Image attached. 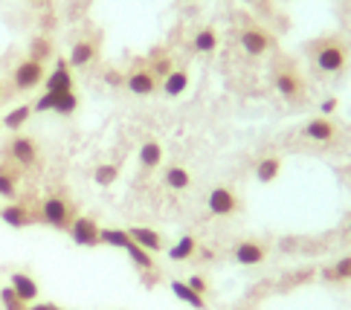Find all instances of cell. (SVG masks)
Wrapping results in <instances>:
<instances>
[{"instance_id":"ba28073f","label":"cell","mask_w":351,"mask_h":310,"mask_svg":"<svg viewBox=\"0 0 351 310\" xmlns=\"http://www.w3.org/2000/svg\"><path fill=\"white\" fill-rule=\"evenodd\" d=\"M70 238L79 246H96L99 244V227L93 218H76L70 223Z\"/></svg>"},{"instance_id":"e575fe53","label":"cell","mask_w":351,"mask_h":310,"mask_svg":"<svg viewBox=\"0 0 351 310\" xmlns=\"http://www.w3.org/2000/svg\"><path fill=\"white\" fill-rule=\"evenodd\" d=\"M186 284H189V287H192L195 293H200V296L206 293V281H204V276H192V279L186 281Z\"/></svg>"},{"instance_id":"d6a6232c","label":"cell","mask_w":351,"mask_h":310,"mask_svg":"<svg viewBox=\"0 0 351 310\" xmlns=\"http://www.w3.org/2000/svg\"><path fill=\"white\" fill-rule=\"evenodd\" d=\"M0 197H15V177L0 171Z\"/></svg>"},{"instance_id":"9c48e42d","label":"cell","mask_w":351,"mask_h":310,"mask_svg":"<svg viewBox=\"0 0 351 310\" xmlns=\"http://www.w3.org/2000/svg\"><path fill=\"white\" fill-rule=\"evenodd\" d=\"M232 258L241 267H256V264H261L267 258V250H265V244H258V241H241L235 246Z\"/></svg>"},{"instance_id":"4316f807","label":"cell","mask_w":351,"mask_h":310,"mask_svg":"<svg viewBox=\"0 0 351 310\" xmlns=\"http://www.w3.org/2000/svg\"><path fill=\"white\" fill-rule=\"evenodd\" d=\"M125 253L131 255V261H134L136 267H140V270H152V267H154V258H152V253L143 250V246H136L134 241H131L128 246H125Z\"/></svg>"},{"instance_id":"30bf717a","label":"cell","mask_w":351,"mask_h":310,"mask_svg":"<svg viewBox=\"0 0 351 310\" xmlns=\"http://www.w3.org/2000/svg\"><path fill=\"white\" fill-rule=\"evenodd\" d=\"M9 154H12V159H15V163L32 166L35 159H38V145H35L32 136H15V140H12V145H9Z\"/></svg>"},{"instance_id":"6da1fadb","label":"cell","mask_w":351,"mask_h":310,"mask_svg":"<svg viewBox=\"0 0 351 310\" xmlns=\"http://www.w3.org/2000/svg\"><path fill=\"white\" fill-rule=\"evenodd\" d=\"M311 53H313V64L322 73H340L348 61V47L337 35H328V38L311 44Z\"/></svg>"},{"instance_id":"4fadbf2b","label":"cell","mask_w":351,"mask_h":310,"mask_svg":"<svg viewBox=\"0 0 351 310\" xmlns=\"http://www.w3.org/2000/svg\"><path fill=\"white\" fill-rule=\"evenodd\" d=\"M302 133L308 136V140H313V142H331L337 136V128H334V122L328 116H317V119H311L308 125L302 128Z\"/></svg>"},{"instance_id":"f546056e","label":"cell","mask_w":351,"mask_h":310,"mask_svg":"<svg viewBox=\"0 0 351 310\" xmlns=\"http://www.w3.org/2000/svg\"><path fill=\"white\" fill-rule=\"evenodd\" d=\"M0 302H3L6 310H27V305L18 299V293L12 290V287H3V290H0Z\"/></svg>"},{"instance_id":"8fae6325","label":"cell","mask_w":351,"mask_h":310,"mask_svg":"<svg viewBox=\"0 0 351 310\" xmlns=\"http://www.w3.org/2000/svg\"><path fill=\"white\" fill-rule=\"evenodd\" d=\"M9 287L18 293V299L23 305H29V302L38 299V284H35V279L27 276V272H12V276H9Z\"/></svg>"},{"instance_id":"5b68a950","label":"cell","mask_w":351,"mask_h":310,"mask_svg":"<svg viewBox=\"0 0 351 310\" xmlns=\"http://www.w3.org/2000/svg\"><path fill=\"white\" fill-rule=\"evenodd\" d=\"M41 218H44V223H49V227H56V229H67L73 223L70 206H67V201H61V197H47L41 206Z\"/></svg>"},{"instance_id":"d4e9b609","label":"cell","mask_w":351,"mask_h":310,"mask_svg":"<svg viewBox=\"0 0 351 310\" xmlns=\"http://www.w3.org/2000/svg\"><path fill=\"white\" fill-rule=\"evenodd\" d=\"M189 183H192V177H189V171H186L183 166H171L166 171V185H169V189H174V192L189 189Z\"/></svg>"},{"instance_id":"8992f818","label":"cell","mask_w":351,"mask_h":310,"mask_svg":"<svg viewBox=\"0 0 351 310\" xmlns=\"http://www.w3.org/2000/svg\"><path fill=\"white\" fill-rule=\"evenodd\" d=\"M44 88H47V93H70L73 90V73L64 58L56 61V70L44 79Z\"/></svg>"},{"instance_id":"ac0fdd59","label":"cell","mask_w":351,"mask_h":310,"mask_svg":"<svg viewBox=\"0 0 351 310\" xmlns=\"http://www.w3.org/2000/svg\"><path fill=\"white\" fill-rule=\"evenodd\" d=\"M0 220L9 223V227H15V229L29 227V223H32L27 206H21V203H12V206H6V209H0Z\"/></svg>"},{"instance_id":"ab89813d","label":"cell","mask_w":351,"mask_h":310,"mask_svg":"<svg viewBox=\"0 0 351 310\" xmlns=\"http://www.w3.org/2000/svg\"><path fill=\"white\" fill-rule=\"evenodd\" d=\"M0 128H3V122H0Z\"/></svg>"},{"instance_id":"484cf974","label":"cell","mask_w":351,"mask_h":310,"mask_svg":"<svg viewBox=\"0 0 351 310\" xmlns=\"http://www.w3.org/2000/svg\"><path fill=\"white\" fill-rule=\"evenodd\" d=\"M79 107V96L76 93H56V107H53V114H58V116H70L73 110Z\"/></svg>"},{"instance_id":"e0dca14e","label":"cell","mask_w":351,"mask_h":310,"mask_svg":"<svg viewBox=\"0 0 351 310\" xmlns=\"http://www.w3.org/2000/svg\"><path fill=\"white\" fill-rule=\"evenodd\" d=\"M171 293L178 296L180 302H186L189 307H195V310H206L204 296H200V293H195V290L189 287V284H186V281H180V279H174V281H171Z\"/></svg>"},{"instance_id":"3957f363","label":"cell","mask_w":351,"mask_h":310,"mask_svg":"<svg viewBox=\"0 0 351 310\" xmlns=\"http://www.w3.org/2000/svg\"><path fill=\"white\" fill-rule=\"evenodd\" d=\"M273 81H276V90H279L287 102H296V99H302V93H305V84L293 67H276Z\"/></svg>"},{"instance_id":"7a4b0ae2","label":"cell","mask_w":351,"mask_h":310,"mask_svg":"<svg viewBox=\"0 0 351 310\" xmlns=\"http://www.w3.org/2000/svg\"><path fill=\"white\" fill-rule=\"evenodd\" d=\"M44 79H47L44 64L35 58H23L21 64L12 70V84H15V90H32V88H38Z\"/></svg>"},{"instance_id":"2e32d148","label":"cell","mask_w":351,"mask_h":310,"mask_svg":"<svg viewBox=\"0 0 351 310\" xmlns=\"http://www.w3.org/2000/svg\"><path fill=\"white\" fill-rule=\"evenodd\" d=\"M282 175V159L279 157H261L258 163H256V180L258 183H273L276 177Z\"/></svg>"},{"instance_id":"44dd1931","label":"cell","mask_w":351,"mask_h":310,"mask_svg":"<svg viewBox=\"0 0 351 310\" xmlns=\"http://www.w3.org/2000/svg\"><path fill=\"white\" fill-rule=\"evenodd\" d=\"M140 163H143V168H157L162 163V145L154 142V140L143 142V148H140Z\"/></svg>"},{"instance_id":"f1b7e54d","label":"cell","mask_w":351,"mask_h":310,"mask_svg":"<svg viewBox=\"0 0 351 310\" xmlns=\"http://www.w3.org/2000/svg\"><path fill=\"white\" fill-rule=\"evenodd\" d=\"M117 177H119V168H117V166H110V163L99 166V168L93 171V180H96L99 185H114Z\"/></svg>"},{"instance_id":"cb8c5ba5","label":"cell","mask_w":351,"mask_h":310,"mask_svg":"<svg viewBox=\"0 0 351 310\" xmlns=\"http://www.w3.org/2000/svg\"><path fill=\"white\" fill-rule=\"evenodd\" d=\"M215 47H218V32L212 27H204V29L195 32V49L197 53H215Z\"/></svg>"},{"instance_id":"7c38bea8","label":"cell","mask_w":351,"mask_h":310,"mask_svg":"<svg viewBox=\"0 0 351 310\" xmlns=\"http://www.w3.org/2000/svg\"><path fill=\"white\" fill-rule=\"evenodd\" d=\"M125 88H128L134 96H152L157 90V79L152 70H134L128 79H125Z\"/></svg>"},{"instance_id":"d6986e66","label":"cell","mask_w":351,"mask_h":310,"mask_svg":"<svg viewBox=\"0 0 351 310\" xmlns=\"http://www.w3.org/2000/svg\"><path fill=\"white\" fill-rule=\"evenodd\" d=\"M93 58H96V44H90V41H79V44H73L67 64H70V67H87Z\"/></svg>"},{"instance_id":"603a6c76","label":"cell","mask_w":351,"mask_h":310,"mask_svg":"<svg viewBox=\"0 0 351 310\" xmlns=\"http://www.w3.org/2000/svg\"><path fill=\"white\" fill-rule=\"evenodd\" d=\"M99 244H108V246H117V250H125L131 244V235L128 229H99Z\"/></svg>"},{"instance_id":"52a82bcc","label":"cell","mask_w":351,"mask_h":310,"mask_svg":"<svg viewBox=\"0 0 351 310\" xmlns=\"http://www.w3.org/2000/svg\"><path fill=\"white\" fill-rule=\"evenodd\" d=\"M241 47H244L247 55H265L267 49L273 47V41H270V35L261 27H247L241 32Z\"/></svg>"},{"instance_id":"f35d334b","label":"cell","mask_w":351,"mask_h":310,"mask_svg":"<svg viewBox=\"0 0 351 310\" xmlns=\"http://www.w3.org/2000/svg\"><path fill=\"white\" fill-rule=\"evenodd\" d=\"M0 96H3V88H0Z\"/></svg>"},{"instance_id":"ffe728a7","label":"cell","mask_w":351,"mask_h":310,"mask_svg":"<svg viewBox=\"0 0 351 310\" xmlns=\"http://www.w3.org/2000/svg\"><path fill=\"white\" fill-rule=\"evenodd\" d=\"M29 116H32V105H21V107H12L0 122H3V128H9V131H21Z\"/></svg>"},{"instance_id":"7402d4cb","label":"cell","mask_w":351,"mask_h":310,"mask_svg":"<svg viewBox=\"0 0 351 310\" xmlns=\"http://www.w3.org/2000/svg\"><path fill=\"white\" fill-rule=\"evenodd\" d=\"M195 250H197L195 238H192V235H183V238L169 250V258H171V261H189V258L195 255Z\"/></svg>"},{"instance_id":"d590c367","label":"cell","mask_w":351,"mask_h":310,"mask_svg":"<svg viewBox=\"0 0 351 310\" xmlns=\"http://www.w3.org/2000/svg\"><path fill=\"white\" fill-rule=\"evenodd\" d=\"M27 310H64V307H58V305H53V302H44V305H32V307H27Z\"/></svg>"},{"instance_id":"74e56055","label":"cell","mask_w":351,"mask_h":310,"mask_svg":"<svg viewBox=\"0 0 351 310\" xmlns=\"http://www.w3.org/2000/svg\"><path fill=\"white\" fill-rule=\"evenodd\" d=\"M105 81H108V84H122L125 79L119 76V73H108V76H105Z\"/></svg>"},{"instance_id":"9a60e30c","label":"cell","mask_w":351,"mask_h":310,"mask_svg":"<svg viewBox=\"0 0 351 310\" xmlns=\"http://www.w3.org/2000/svg\"><path fill=\"white\" fill-rule=\"evenodd\" d=\"M186 90H189V73H186V70H171L169 76L162 79V93H166V96L178 99Z\"/></svg>"},{"instance_id":"1f68e13d","label":"cell","mask_w":351,"mask_h":310,"mask_svg":"<svg viewBox=\"0 0 351 310\" xmlns=\"http://www.w3.org/2000/svg\"><path fill=\"white\" fill-rule=\"evenodd\" d=\"M53 107H56V93H47V90L38 96V102L32 105L35 114H47V110H53Z\"/></svg>"},{"instance_id":"5bb4252c","label":"cell","mask_w":351,"mask_h":310,"mask_svg":"<svg viewBox=\"0 0 351 310\" xmlns=\"http://www.w3.org/2000/svg\"><path fill=\"white\" fill-rule=\"evenodd\" d=\"M128 235H131V241L136 246H143V250H148V253H160L162 250V235L154 232V229H148V227H131Z\"/></svg>"},{"instance_id":"277c9868","label":"cell","mask_w":351,"mask_h":310,"mask_svg":"<svg viewBox=\"0 0 351 310\" xmlns=\"http://www.w3.org/2000/svg\"><path fill=\"white\" fill-rule=\"evenodd\" d=\"M206 206H209L212 215L227 218V215L238 212V197H235L232 189H227V185H215V189L209 192V197H206Z\"/></svg>"},{"instance_id":"836d02e7","label":"cell","mask_w":351,"mask_h":310,"mask_svg":"<svg viewBox=\"0 0 351 310\" xmlns=\"http://www.w3.org/2000/svg\"><path fill=\"white\" fill-rule=\"evenodd\" d=\"M171 70H174V67H171V61H169V58H160V61H154V67H152L154 79H166Z\"/></svg>"},{"instance_id":"4dcf8cb0","label":"cell","mask_w":351,"mask_h":310,"mask_svg":"<svg viewBox=\"0 0 351 310\" xmlns=\"http://www.w3.org/2000/svg\"><path fill=\"white\" fill-rule=\"evenodd\" d=\"M53 53V47H49V41L47 38H35L32 41V49H29V58H35V61H41L44 64V58Z\"/></svg>"},{"instance_id":"8d00e7d4","label":"cell","mask_w":351,"mask_h":310,"mask_svg":"<svg viewBox=\"0 0 351 310\" xmlns=\"http://www.w3.org/2000/svg\"><path fill=\"white\" fill-rule=\"evenodd\" d=\"M334 107H337V99H328V102H322V116L334 114Z\"/></svg>"},{"instance_id":"83f0119b","label":"cell","mask_w":351,"mask_h":310,"mask_svg":"<svg viewBox=\"0 0 351 310\" xmlns=\"http://www.w3.org/2000/svg\"><path fill=\"white\" fill-rule=\"evenodd\" d=\"M325 279H328V281H343V279H351V255L340 258L337 264H331L328 270H325Z\"/></svg>"}]
</instances>
